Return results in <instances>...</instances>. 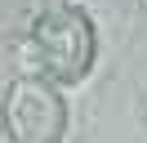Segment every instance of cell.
Masks as SVG:
<instances>
[{
	"mask_svg": "<svg viewBox=\"0 0 147 143\" xmlns=\"http://www.w3.org/2000/svg\"><path fill=\"white\" fill-rule=\"evenodd\" d=\"M94 54H98V36L85 9L58 5L31 22V58H36L40 76L49 85H76L89 76Z\"/></svg>",
	"mask_w": 147,
	"mask_h": 143,
	"instance_id": "6da1fadb",
	"label": "cell"
},
{
	"mask_svg": "<svg viewBox=\"0 0 147 143\" xmlns=\"http://www.w3.org/2000/svg\"><path fill=\"white\" fill-rule=\"evenodd\" d=\"M5 139L9 143H63L67 134V103L45 76H18L0 103Z\"/></svg>",
	"mask_w": 147,
	"mask_h": 143,
	"instance_id": "7a4b0ae2",
	"label": "cell"
},
{
	"mask_svg": "<svg viewBox=\"0 0 147 143\" xmlns=\"http://www.w3.org/2000/svg\"><path fill=\"white\" fill-rule=\"evenodd\" d=\"M58 5H67V0H49V9H58Z\"/></svg>",
	"mask_w": 147,
	"mask_h": 143,
	"instance_id": "3957f363",
	"label": "cell"
}]
</instances>
